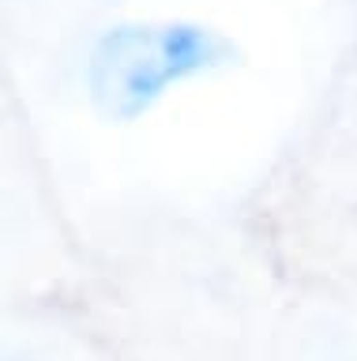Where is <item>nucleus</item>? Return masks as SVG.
<instances>
[{
    "label": "nucleus",
    "instance_id": "1",
    "mask_svg": "<svg viewBox=\"0 0 357 361\" xmlns=\"http://www.w3.org/2000/svg\"><path fill=\"white\" fill-rule=\"evenodd\" d=\"M331 0H0V64L98 256L241 219L327 87Z\"/></svg>",
    "mask_w": 357,
    "mask_h": 361
},
{
    "label": "nucleus",
    "instance_id": "2",
    "mask_svg": "<svg viewBox=\"0 0 357 361\" xmlns=\"http://www.w3.org/2000/svg\"><path fill=\"white\" fill-rule=\"evenodd\" d=\"M94 256L72 226L46 154L0 64V293L94 279Z\"/></svg>",
    "mask_w": 357,
    "mask_h": 361
}]
</instances>
